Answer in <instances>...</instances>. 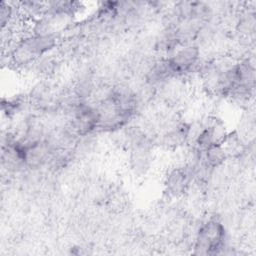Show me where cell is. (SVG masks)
I'll use <instances>...</instances> for the list:
<instances>
[{
    "label": "cell",
    "mask_w": 256,
    "mask_h": 256,
    "mask_svg": "<svg viewBox=\"0 0 256 256\" xmlns=\"http://www.w3.org/2000/svg\"><path fill=\"white\" fill-rule=\"evenodd\" d=\"M55 34L33 35L21 40L12 50L11 59L15 65L26 66L56 46Z\"/></svg>",
    "instance_id": "obj_1"
},
{
    "label": "cell",
    "mask_w": 256,
    "mask_h": 256,
    "mask_svg": "<svg viewBox=\"0 0 256 256\" xmlns=\"http://www.w3.org/2000/svg\"><path fill=\"white\" fill-rule=\"evenodd\" d=\"M225 228L217 220H209L204 223L196 236L194 254L211 255L217 254L224 246Z\"/></svg>",
    "instance_id": "obj_2"
},
{
    "label": "cell",
    "mask_w": 256,
    "mask_h": 256,
    "mask_svg": "<svg viewBox=\"0 0 256 256\" xmlns=\"http://www.w3.org/2000/svg\"><path fill=\"white\" fill-rule=\"evenodd\" d=\"M200 59V49L195 44H187L168 58V63L174 76L191 72Z\"/></svg>",
    "instance_id": "obj_3"
},
{
    "label": "cell",
    "mask_w": 256,
    "mask_h": 256,
    "mask_svg": "<svg viewBox=\"0 0 256 256\" xmlns=\"http://www.w3.org/2000/svg\"><path fill=\"white\" fill-rule=\"evenodd\" d=\"M194 168L192 166H181L172 169L165 178V191L171 197L183 195L190 186L194 177Z\"/></svg>",
    "instance_id": "obj_4"
},
{
    "label": "cell",
    "mask_w": 256,
    "mask_h": 256,
    "mask_svg": "<svg viewBox=\"0 0 256 256\" xmlns=\"http://www.w3.org/2000/svg\"><path fill=\"white\" fill-rule=\"evenodd\" d=\"M173 76L174 75L168 63V60H159L155 62L147 71L146 82L149 86L154 88V86L165 83Z\"/></svg>",
    "instance_id": "obj_5"
},
{
    "label": "cell",
    "mask_w": 256,
    "mask_h": 256,
    "mask_svg": "<svg viewBox=\"0 0 256 256\" xmlns=\"http://www.w3.org/2000/svg\"><path fill=\"white\" fill-rule=\"evenodd\" d=\"M190 126L187 124H177L162 135L161 143L169 148L183 145L189 138Z\"/></svg>",
    "instance_id": "obj_6"
},
{
    "label": "cell",
    "mask_w": 256,
    "mask_h": 256,
    "mask_svg": "<svg viewBox=\"0 0 256 256\" xmlns=\"http://www.w3.org/2000/svg\"><path fill=\"white\" fill-rule=\"evenodd\" d=\"M202 153H203L202 162L209 169L218 168L227 159V154L222 144H213L209 146L206 150H204Z\"/></svg>",
    "instance_id": "obj_7"
},
{
    "label": "cell",
    "mask_w": 256,
    "mask_h": 256,
    "mask_svg": "<svg viewBox=\"0 0 256 256\" xmlns=\"http://www.w3.org/2000/svg\"><path fill=\"white\" fill-rule=\"evenodd\" d=\"M237 29L240 33L244 35H249L255 30V16L254 13L245 12L239 18Z\"/></svg>",
    "instance_id": "obj_8"
},
{
    "label": "cell",
    "mask_w": 256,
    "mask_h": 256,
    "mask_svg": "<svg viewBox=\"0 0 256 256\" xmlns=\"http://www.w3.org/2000/svg\"><path fill=\"white\" fill-rule=\"evenodd\" d=\"M0 18H1V27L4 29L11 22L13 17V7L6 2H1L0 6Z\"/></svg>",
    "instance_id": "obj_9"
}]
</instances>
